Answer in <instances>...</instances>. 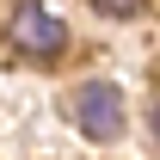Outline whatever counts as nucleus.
Instances as JSON below:
<instances>
[{
    "instance_id": "1",
    "label": "nucleus",
    "mask_w": 160,
    "mask_h": 160,
    "mask_svg": "<svg viewBox=\"0 0 160 160\" xmlns=\"http://www.w3.org/2000/svg\"><path fill=\"white\" fill-rule=\"evenodd\" d=\"M12 49H25L31 62H62L68 56V25L37 0H19L12 6Z\"/></svg>"
},
{
    "instance_id": "2",
    "label": "nucleus",
    "mask_w": 160,
    "mask_h": 160,
    "mask_svg": "<svg viewBox=\"0 0 160 160\" xmlns=\"http://www.w3.org/2000/svg\"><path fill=\"white\" fill-rule=\"evenodd\" d=\"M74 123H80V136H92V142H117L123 136V92L111 80L80 86L74 92Z\"/></svg>"
},
{
    "instance_id": "3",
    "label": "nucleus",
    "mask_w": 160,
    "mask_h": 160,
    "mask_svg": "<svg viewBox=\"0 0 160 160\" xmlns=\"http://www.w3.org/2000/svg\"><path fill=\"white\" fill-rule=\"evenodd\" d=\"M92 6H99L105 19H136L142 12V0H92Z\"/></svg>"
},
{
    "instance_id": "4",
    "label": "nucleus",
    "mask_w": 160,
    "mask_h": 160,
    "mask_svg": "<svg viewBox=\"0 0 160 160\" xmlns=\"http://www.w3.org/2000/svg\"><path fill=\"white\" fill-rule=\"evenodd\" d=\"M148 123H154V142H160V105H154V117H148Z\"/></svg>"
}]
</instances>
